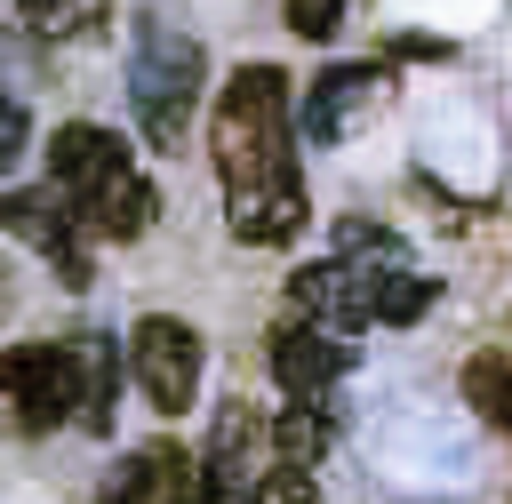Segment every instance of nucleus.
<instances>
[{
    "label": "nucleus",
    "mask_w": 512,
    "mask_h": 504,
    "mask_svg": "<svg viewBox=\"0 0 512 504\" xmlns=\"http://www.w3.org/2000/svg\"><path fill=\"white\" fill-rule=\"evenodd\" d=\"M208 152L224 176V224L248 248H280L304 232V176H296V128H288V72L248 64L224 80Z\"/></svg>",
    "instance_id": "obj_1"
},
{
    "label": "nucleus",
    "mask_w": 512,
    "mask_h": 504,
    "mask_svg": "<svg viewBox=\"0 0 512 504\" xmlns=\"http://www.w3.org/2000/svg\"><path fill=\"white\" fill-rule=\"evenodd\" d=\"M48 184L72 200V216L96 232V240H144L152 216H160V192L152 176L136 168V152L96 128V120H72L48 136Z\"/></svg>",
    "instance_id": "obj_2"
},
{
    "label": "nucleus",
    "mask_w": 512,
    "mask_h": 504,
    "mask_svg": "<svg viewBox=\"0 0 512 504\" xmlns=\"http://www.w3.org/2000/svg\"><path fill=\"white\" fill-rule=\"evenodd\" d=\"M128 96H136V120L152 144H176L200 112V40L176 32V24H136V48H128Z\"/></svg>",
    "instance_id": "obj_3"
},
{
    "label": "nucleus",
    "mask_w": 512,
    "mask_h": 504,
    "mask_svg": "<svg viewBox=\"0 0 512 504\" xmlns=\"http://www.w3.org/2000/svg\"><path fill=\"white\" fill-rule=\"evenodd\" d=\"M200 368H208V352H200V328H192V320H176V312H144V320H136V336H128V376H136V392H144L160 416H184V408L200 400Z\"/></svg>",
    "instance_id": "obj_4"
},
{
    "label": "nucleus",
    "mask_w": 512,
    "mask_h": 504,
    "mask_svg": "<svg viewBox=\"0 0 512 504\" xmlns=\"http://www.w3.org/2000/svg\"><path fill=\"white\" fill-rule=\"evenodd\" d=\"M8 408H16V432H56V424H80V368H72V336L64 344H16L8 352Z\"/></svg>",
    "instance_id": "obj_5"
},
{
    "label": "nucleus",
    "mask_w": 512,
    "mask_h": 504,
    "mask_svg": "<svg viewBox=\"0 0 512 504\" xmlns=\"http://www.w3.org/2000/svg\"><path fill=\"white\" fill-rule=\"evenodd\" d=\"M344 368H352V344H344L336 328H320V320H304V312L272 328V376H280L288 400H336Z\"/></svg>",
    "instance_id": "obj_6"
},
{
    "label": "nucleus",
    "mask_w": 512,
    "mask_h": 504,
    "mask_svg": "<svg viewBox=\"0 0 512 504\" xmlns=\"http://www.w3.org/2000/svg\"><path fill=\"white\" fill-rule=\"evenodd\" d=\"M8 224H16L24 248H40V256L56 264L64 288H88V240H96V232L72 216V200H64L56 184H48V192H16V200H8Z\"/></svg>",
    "instance_id": "obj_7"
},
{
    "label": "nucleus",
    "mask_w": 512,
    "mask_h": 504,
    "mask_svg": "<svg viewBox=\"0 0 512 504\" xmlns=\"http://www.w3.org/2000/svg\"><path fill=\"white\" fill-rule=\"evenodd\" d=\"M384 96V72L376 64H328L312 88H304V144H344Z\"/></svg>",
    "instance_id": "obj_8"
},
{
    "label": "nucleus",
    "mask_w": 512,
    "mask_h": 504,
    "mask_svg": "<svg viewBox=\"0 0 512 504\" xmlns=\"http://www.w3.org/2000/svg\"><path fill=\"white\" fill-rule=\"evenodd\" d=\"M200 472V456H184V448H168V440H152V448H136L112 480H104V496L96 504H168L184 480Z\"/></svg>",
    "instance_id": "obj_9"
},
{
    "label": "nucleus",
    "mask_w": 512,
    "mask_h": 504,
    "mask_svg": "<svg viewBox=\"0 0 512 504\" xmlns=\"http://www.w3.org/2000/svg\"><path fill=\"white\" fill-rule=\"evenodd\" d=\"M72 368H80V424L88 432H112V400H120V352L112 336H72Z\"/></svg>",
    "instance_id": "obj_10"
},
{
    "label": "nucleus",
    "mask_w": 512,
    "mask_h": 504,
    "mask_svg": "<svg viewBox=\"0 0 512 504\" xmlns=\"http://www.w3.org/2000/svg\"><path fill=\"white\" fill-rule=\"evenodd\" d=\"M272 432H280V464L288 472H312L328 456V440H336V400H288L272 416Z\"/></svg>",
    "instance_id": "obj_11"
},
{
    "label": "nucleus",
    "mask_w": 512,
    "mask_h": 504,
    "mask_svg": "<svg viewBox=\"0 0 512 504\" xmlns=\"http://www.w3.org/2000/svg\"><path fill=\"white\" fill-rule=\"evenodd\" d=\"M464 400H472L480 424L512 432V360H504V352H472V360H464Z\"/></svg>",
    "instance_id": "obj_12"
},
{
    "label": "nucleus",
    "mask_w": 512,
    "mask_h": 504,
    "mask_svg": "<svg viewBox=\"0 0 512 504\" xmlns=\"http://www.w3.org/2000/svg\"><path fill=\"white\" fill-rule=\"evenodd\" d=\"M104 16H112V0H24V24L40 40H88Z\"/></svg>",
    "instance_id": "obj_13"
},
{
    "label": "nucleus",
    "mask_w": 512,
    "mask_h": 504,
    "mask_svg": "<svg viewBox=\"0 0 512 504\" xmlns=\"http://www.w3.org/2000/svg\"><path fill=\"white\" fill-rule=\"evenodd\" d=\"M288 24H296L304 40H328V32L344 24V0H288Z\"/></svg>",
    "instance_id": "obj_14"
},
{
    "label": "nucleus",
    "mask_w": 512,
    "mask_h": 504,
    "mask_svg": "<svg viewBox=\"0 0 512 504\" xmlns=\"http://www.w3.org/2000/svg\"><path fill=\"white\" fill-rule=\"evenodd\" d=\"M256 504H320V496H312V472H288V464H280V472L264 480Z\"/></svg>",
    "instance_id": "obj_15"
}]
</instances>
